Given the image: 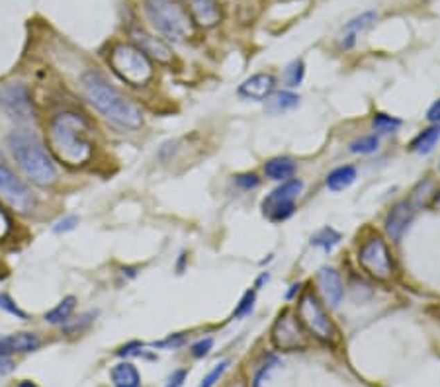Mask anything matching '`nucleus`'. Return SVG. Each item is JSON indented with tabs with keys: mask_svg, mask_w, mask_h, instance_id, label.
<instances>
[{
	"mask_svg": "<svg viewBox=\"0 0 440 387\" xmlns=\"http://www.w3.org/2000/svg\"><path fill=\"white\" fill-rule=\"evenodd\" d=\"M90 123L81 114L61 112L49 123V149L53 155L69 166L85 164L92 155V143L88 139Z\"/></svg>",
	"mask_w": 440,
	"mask_h": 387,
	"instance_id": "nucleus-1",
	"label": "nucleus"
},
{
	"mask_svg": "<svg viewBox=\"0 0 440 387\" xmlns=\"http://www.w3.org/2000/svg\"><path fill=\"white\" fill-rule=\"evenodd\" d=\"M81 85L88 102L96 108L104 118L129 129H137L143 126V114L137 104H133L128 96H124L118 88L110 85L100 73H94V71L85 73L81 78Z\"/></svg>",
	"mask_w": 440,
	"mask_h": 387,
	"instance_id": "nucleus-2",
	"label": "nucleus"
},
{
	"mask_svg": "<svg viewBox=\"0 0 440 387\" xmlns=\"http://www.w3.org/2000/svg\"><path fill=\"white\" fill-rule=\"evenodd\" d=\"M12 157L20 164L24 174L37 186H51L57 180V169L43 147L42 139L30 129H14L8 135Z\"/></svg>",
	"mask_w": 440,
	"mask_h": 387,
	"instance_id": "nucleus-3",
	"label": "nucleus"
},
{
	"mask_svg": "<svg viewBox=\"0 0 440 387\" xmlns=\"http://www.w3.org/2000/svg\"><path fill=\"white\" fill-rule=\"evenodd\" d=\"M145 14L149 22L171 42H186L194 35V20L174 0H145Z\"/></svg>",
	"mask_w": 440,
	"mask_h": 387,
	"instance_id": "nucleus-4",
	"label": "nucleus"
},
{
	"mask_svg": "<svg viewBox=\"0 0 440 387\" xmlns=\"http://www.w3.org/2000/svg\"><path fill=\"white\" fill-rule=\"evenodd\" d=\"M108 63L114 73L131 86H145L153 78V64L147 55L135 45L119 43L112 49Z\"/></svg>",
	"mask_w": 440,
	"mask_h": 387,
	"instance_id": "nucleus-5",
	"label": "nucleus"
},
{
	"mask_svg": "<svg viewBox=\"0 0 440 387\" xmlns=\"http://www.w3.org/2000/svg\"><path fill=\"white\" fill-rule=\"evenodd\" d=\"M298 319L303 325V329L317 338L323 344H333L337 338V329L331 317L327 315L323 303L312 290H305L298 300V309H296Z\"/></svg>",
	"mask_w": 440,
	"mask_h": 387,
	"instance_id": "nucleus-6",
	"label": "nucleus"
},
{
	"mask_svg": "<svg viewBox=\"0 0 440 387\" xmlns=\"http://www.w3.org/2000/svg\"><path fill=\"white\" fill-rule=\"evenodd\" d=\"M358 264L368 276L380 282H389L394 276V260L382 237H370L358 250Z\"/></svg>",
	"mask_w": 440,
	"mask_h": 387,
	"instance_id": "nucleus-7",
	"label": "nucleus"
},
{
	"mask_svg": "<svg viewBox=\"0 0 440 387\" xmlns=\"http://www.w3.org/2000/svg\"><path fill=\"white\" fill-rule=\"evenodd\" d=\"M272 344L276 350L282 352H296V350H305L307 348V331L298 319V315L291 309L280 311L276 321L272 325Z\"/></svg>",
	"mask_w": 440,
	"mask_h": 387,
	"instance_id": "nucleus-8",
	"label": "nucleus"
},
{
	"mask_svg": "<svg viewBox=\"0 0 440 387\" xmlns=\"http://www.w3.org/2000/svg\"><path fill=\"white\" fill-rule=\"evenodd\" d=\"M303 190V182L300 178H290L280 184L276 190L262 200V214L269 217L272 223H282L290 219L296 212V198Z\"/></svg>",
	"mask_w": 440,
	"mask_h": 387,
	"instance_id": "nucleus-9",
	"label": "nucleus"
},
{
	"mask_svg": "<svg viewBox=\"0 0 440 387\" xmlns=\"http://www.w3.org/2000/svg\"><path fill=\"white\" fill-rule=\"evenodd\" d=\"M0 198L20 214H30L35 207V196L14 172L0 161Z\"/></svg>",
	"mask_w": 440,
	"mask_h": 387,
	"instance_id": "nucleus-10",
	"label": "nucleus"
},
{
	"mask_svg": "<svg viewBox=\"0 0 440 387\" xmlns=\"http://www.w3.org/2000/svg\"><path fill=\"white\" fill-rule=\"evenodd\" d=\"M0 106L12 119L22 123H28L35 118V108L30 90L20 83H10L0 88Z\"/></svg>",
	"mask_w": 440,
	"mask_h": 387,
	"instance_id": "nucleus-11",
	"label": "nucleus"
},
{
	"mask_svg": "<svg viewBox=\"0 0 440 387\" xmlns=\"http://www.w3.org/2000/svg\"><path fill=\"white\" fill-rule=\"evenodd\" d=\"M129 37H131L133 45L137 49H141L149 59H155L157 63L162 64L172 63L171 47L162 42V40H159V37H155L149 32H145L143 28H131L129 30Z\"/></svg>",
	"mask_w": 440,
	"mask_h": 387,
	"instance_id": "nucleus-12",
	"label": "nucleus"
},
{
	"mask_svg": "<svg viewBox=\"0 0 440 387\" xmlns=\"http://www.w3.org/2000/svg\"><path fill=\"white\" fill-rule=\"evenodd\" d=\"M415 212H417V204L411 198L399 200V202L391 205V209L386 215V231L387 235L391 237V241H399L401 239V235L405 233L409 223L413 221Z\"/></svg>",
	"mask_w": 440,
	"mask_h": 387,
	"instance_id": "nucleus-13",
	"label": "nucleus"
},
{
	"mask_svg": "<svg viewBox=\"0 0 440 387\" xmlns=\"http://www.w3.org/2000/svg\"><path fill=\"white\" fill-rule=\"evenodd\" d=\"M315 284H317V290L321 293L323 301L329 305V307H339L341 301L344 298V284L341 274L335 268H329V266H323L317 272L315 276Z\"/></svg>",
	"mask_w": 440,
	"mask_h": 387,
	"instance_id": "nucleus-14",
	"label": "nucleus"
},
{
	"mask_svg": "<svg viewBox=\"0 0 440 387\" xmlns=\"http://www.w3.org/2000/svg\"><path fill=\"white\" fill-rule=\"evenodd\" d=\"M274 86H276V78L270 73H257V75L248 76L247 80L239 86V96L245 100L262 102L274 92Z\"/></svg>",
	"mask_w": 440,
	"mask_h": 387,
	"instance_id": "nucleus-15",
	"label": "nucleus"
},
{
	"mask_svg": "<svg viewBox=\"0 0 440 387\" xmlns=\"http://www.w3.org/2000/svg\"><path fill=\"white\" fill-rule=\"evenodd\" d=\"M194 24L202 28H214L221 22L219 0H186Z\"/></svg>",
	"mask_w": 440,
	"mask_h": 387,
	"instance_id": "nucleus-16",
	"label": "nucleus"
},
{
	"mask_svg": "<svg viewBox=\"0 0 440 387\" xmlns=\"http://www.w3.org/2000/svg\"><path fill=\"white\" fill-rule=\"evenodd\" d=\"M40 344H42V341L35 333H18L2 336L0 338V358L14 354V352H20V354L33 352V350L40 348Z\"/></svg>",
	"mask_w": 440,
	"mask_h": 387,
	"instance_id": "nucleus-17",
	"label": "nucleus"
},
{
	"mask_svg": "<svg viewBox=\"0 0 440 387\" xmlns=\"http://www.w3.org/2000/svg\"><path fill=\"white\" fill-rule=\"evenodd\" d=\"M376 18L378 14L374 10L362 12L360 16L353 18V20L348 22L343 28V33H341V47H343V49H350L356 43V37L364 32V30H368V28L376 22Z\"/></svg>",
	"mask_w": 440,
	"mask_h": 387,
	"instance_id": "nucleus-18",
	"label": "nucleus"
},
{
	"mask_svg": "<svg viewBox=\"0 0 440 387\" xmlns=\"http://www.w3.org/2000/svg\"><path fill=\"white\" fill-rule=\"evenodd\" d=\"M114 387H141V376L131 362H119L110 372Z\"/></svg>",
	"mask_w": 440,
	"mask_h": 387,
	"instance_id": "nucleus-19",
	"label": "nucleus"
},
{
	"mask_svg": "<svg viewBox=\"0 0 440 387\" xmlns=\"http://www.w3.org/2000/svg\"><path fill=\"white\" fill-rule=\"evenodd\" d=\"M440 141V126H430V128L419 131L411 143H409V150L417 153V155H429L430 150L437 147V143Z\"/></svg>",
	"mask_w": 440,
	"mask_h": 387,
	"instance_id": "nucleus-20",
	"label": "nucleus"
},
{
	"mask_svg": "<svg viewBox=\"0 0 440 387\" xmlns=\"http://www.w3.org/2000/svg\"><path fill=\"white\" fill-rule=\"evenodd\" d=\"M294 172H296V162L290 157H274L264 164V174L270 180H276V182L290 180Z\"/></svg>",
	"mask_w": 440,
	"mask_h": 387,
	"instance_id": "nucleus-21",
	"label": "nucleus"
},
{
	"mask_svg": "<svg viewBox=\"0 0 440 387\" xmlns=\"http://www.w3.org/2000/svg\"><path fill=\"white\" fill-rule=\"evenodd\" d=\"M356 180V169L353 164H343V166H337L335 171H331L327 174V188L333 190V192H343L348 186H353Z\"/></svg>",
	"mask_w": 440,
	"mask_h": 387,
	"instance_id": "nucleus-22",
	"label": "nucleus"
},
{
	"mask_svg": "<svg viewBox=\"0 0 440 387\" xmlns=\"http://www.w3.org/2000/svg\"><path fill=\"white\" fill-rule=\"evenodd\" d=\"M300 104V96L294 94V92H288V90H282V92H272L269 98H266V106L264 110L276 116V114H284V112H290L294 108Z\"/></svg>",
	"mask_w": 440,
	"mask_h": 387,
	"instance_id": "nucleus-23",
	"label": "nucleus"
},
{
	"mask_svg": "<svg viewBox=\"0 0 440 387\" xmlns=\"http://www.w3.org/2000/svg\"><path fill=\"white\" fill-rule=\"evenodd\" d=\"M75 295H67V298H63V300L55 305L51 311L45 313V321L51 322V325H63V322H67L71 319V315L75 311Z\"/></svg>",
	"mask_w": 440,
	"mask_h": 387,
	"instance_id": "nucleus-24",
	"label": "nucleus"
},
{
	"mask_svg": "<svg viewBox=\"0 0 440 387\" xmlns=\"http://www.w3.org/2000/svg\"><path fill=\"white\" fill-rule=\"evenodd\" d=\"M341 243V233L333 227H323L312 237L313 247H321L325 252H331Z\"/></svg>",
	"mask_w": 440,
	"mask_h": 387,
	"instance_id": "nucleus-25",
	"label": "nucleus"
},
{
	"mask_svg": "<svg viewBox=\"0 0 440 387\" xmlns=\"http://www.w3.org/2000/svg\"><path fill=\"white\" fill-rule=\"evenodd\" d=\"M401 123H403L401 119L394 118L389 114H384V112H378L372 118V128L378 133H394V131H398L401 128Z\"/></svg>",
	"mask_w": 440,
	"mask_h": 387,
	"instance_id": "nucleus-26",
	"label": "nucleus"
},
{
	"mask_svg": "<svg viewBox=\"0 0 440 387\" xmlns=\"http://www.w3.org/2000/svg\"><path fill=\"white\" fill-rule=\"evenodd\" d=\"M303 76H305V64L301 59H296L291 61L286 71H284V83L290 86V88H296L303 83Z\"/></svg>",
	"mask_w": 440,
	"mask_h": 387,
	"instance_id": "nucleus-27",
	"label": "nucleus"
},
{
	"mask_svg": "<svg viewBox=\"0 0 440 387\" xmlns=\"http://www.w3.org/2000/svg\"><path fill=\"white\" fill-rule=\"evenodd\" d=\"M378 147H380V139L378 135H364V137H358L350 143V153L355 155H372L376 153Z\"/></svg>",
	"mask_w": 440,
	"mask_h": 387,
	"instance_id": "nucleus-28",
	"label": "nucleus"
},
{
	"mask_svg": "<svg viewBox=\"0 0 440 387\" xmlns=\"http://www.w3.org/2000/svg\"><path fill=\"white\" fill-rule=\"evenodd\" d=\"M255 303H257V291L247 290L245 293H243L241 301L237 303L235 311H233V315H231V319H243V317L251 315L253 309H255Z\"/></svg>",
	"mask_w": 440,
	"mask_h": 387,
	"instance_id": "nucleus-29",
	"label": "nucleus"
},
{
	"mask_svg": "<svg viewBox=\"0 0 440 387\" xmlns=\"http://www.w3.org/2000/svg\"><path fill=\"white\" fill-rule=\"evenodd\" d=\"M276 366H278V358H276L274 354H270L269 358H266V362H264V364H260V368L257 370V374H255V377H253V387L264 386V381L269 379L270 372H272Z\"/></svg>",
	"mask_w": 440,
	"mask_h": 387,
	"instance_id": "nucleus-30",
	"label": "nucleus"
},
{
	"mask_svg": "<svg viewBox=\"0 0 440 387\" xmlns=\"http://www.w3.org/2000/svg\"><path fill=\"white\" fill-rule=\"evenodd\" d=\"M0 309H4V311L10 313L14 317H18V319H28L26 311H22L8 293H0Z\"/></svg>",
	"mask_w": 440,
	"mask_h": 387,
	"instance_id": "nucleus-31",
	"label": "nucleus"
},
{
	"mask_svg": "<svg viewBox=\"0 0 440 387\" xmlns=\"http://www.w3.org/2000/svg\"><path fill=\"white\" fill-rule=\"evenodd\" d=\"M227 366H229V362H227V360L226 362H219V364L215 366L214 370H212V372H210V374H208V376L202 379V384H200L198 387H214L215 384L219 381V377L223 376V372L227 370Z\"/></svg>",
	"mask_w": 440,
	"mask_h": 387,
	"instance_id": "nucleus-32",
	"label": "nucleus"
},
{
	"mask_svg": "<svg viewBox=\"0 0 440 387\" xmlns=\"http://www.w3.org/2000/svg\"><path fill=\"white\" fill-rule=\"evenodd\" d=\"M235 184L241 186L243 190H253V188H257L258 184H260V180H258V176L255 172H245V174H237Z\"/></svg>",
	"mask_w": 440,
	"mask_h": 387,
	"instance_id": "nucleus-33",
	"label": "nucleus"
},
{
	"mask_svg": "<svg viewBox=\"0 0 440 387\" xmlns=\"http://www.w3.org/2000/svg\"><path fill=\"white\" fill-rule=\"evenodd\" d=\"M212 346H214V338L212 336H205V338H200L198 343H194L190 350H192L194 358H204L212 350Z\"/></svg>",
	"mask_w": 440,
	"mask_h": 387,
	"instance_id": "nucleus-34",
	"label": "nucleus"
},
{
	"mask_svg": "<svg viewBox=\"0 0 440 387\" xmlns=\"http://www.w3.org/2000/svg\"><path fill=\"white\" fill-rule=\"evenodd\" d=\"M78 225V217L76 215H65L63 219H59L53 225L55 233H67V231H73L75 227Z\"/></svg>",
	"mask_w": 440,
	"mask_h": 387,
	"instance_id": "nucleus-35",
	"label": "nucleus"
},
{
	"mask_svg": "<svg viewBox=\"0 0 440 387\" xmlns=\"http://www.w3.org/2000/svg\"><path fill=\"white\" fill-rule=\"evenodd\" d=\"M188 377V370H174L169 379H167V387H183L184 381Z\"/></svg>",
	"mask_w": 440,
	"mask_h": 387,
	"instance_id": "nucleus-36",
	"label": "nucleus"
},
{
	"mask_svg": "<svg viewBox=\"0 0 440 387\" xmlns=\"http://www.w3.org/2000/svg\"><path fill=\"white\" fill-rule=\"evenodd\" d=\"M10 217H8V214L0 207V241H4L6 235L10 233Z\"/></svg>",
	"mask_w": 440,
	"mask_h": 387,
	"instance_id": "nucleus-37",
	"label": "nucleus"
},
{
	"mask_svg": "<svg viewBox=\"0 0 440 387\" xmlns=\"http://www.w3.org/2000/svg\"><path fill=\"white\" fill-rule=\"evenodd\" d=\"M14 368H16V364H14V360H10L8 356H2V358H0V377L12 374Z\"/></svg>",
	"mask_w": 440,
	"mask_h": 387,
	"instance_id": "nucleus-38",
	"label": "nucleus"
},
{
	"mask_svg": "<svg viewBox=\"0 0 440 387\" xmlns=\"http://www.w3.org/2000/svg\"><path fill=\"white\" fill-rule=\"evenodd\" d=\"M141 348H143V344L137 343V341H135V343H129V344H126V346H121V348H119V350H118V354H119V356L141 354V352H137V350H141Z\"/></svg>",
	"mask_w": 440,
	"mask_h": 387,
	"instance_id": "nucleus-39",
	"label": "nucleus"
},
{
	"mask_svg": "<svg viewBox=\"0 0 440 387\" xmlns=\"http://www.w3.org/2000/svg\"><path fill=\"white\" fill-rule=\"evenodd\" d=\"M427 119H429L430 123H434V126H440V100H437V102L429 108Z\"/></svg>",
	"mask_w": 440,
	"mask_h": 387,
	"instance_id": "nucleus-40",
	"label": "nucleus"
},
{
	"mask_svg": "<svg viewBox=\"0 0 440 387\" xmlns=\"http://www.w3.org/2000/svg\"><path fill=\"white\" fill-rule=\"evenodd\" d=\"M183 343L184 334H172V336H169V338L162 341V343H155V346H159V348H162V346H172V348H176V346H180Z\"/></svg>",
	"mask_w": 440,
	"mask_h": 387,
	"instance_id": "nucleus-41",
	"label": "nucleus"
},
{
	"mask_svg": "<svg viewBox=\"0 0 440 387\" xmlns=\"http://www.w3.org/2000/svg\"><path fill=\"white\" fill-rule=\"evenodd\" d=\"M269 278H270L269 272H262V274H260V278L257 280V288H260V286H262L264 282H269Z\"/></svg>",
	"mask_w": 440,
	"mask_h": 387,
	"instance_id": "nucleus-42",
	"label": "nucleus"
},
{
	"mask_svg": "<svg viewBox=\"0 0 440 387\" xmlns=\"http://www.w3.org/2000/svg\"><path fill=\"white\" fill-rule=\"evenodd\" d=\"M16 387H37V386H35L33 381H30V379H24V381H20Z\"/></svg>",
	"mask_w": 440,
	"mask_h": 387,
	"instance_id": "nucleus-43",
	"label": "nucleus"
}]
</instances>
